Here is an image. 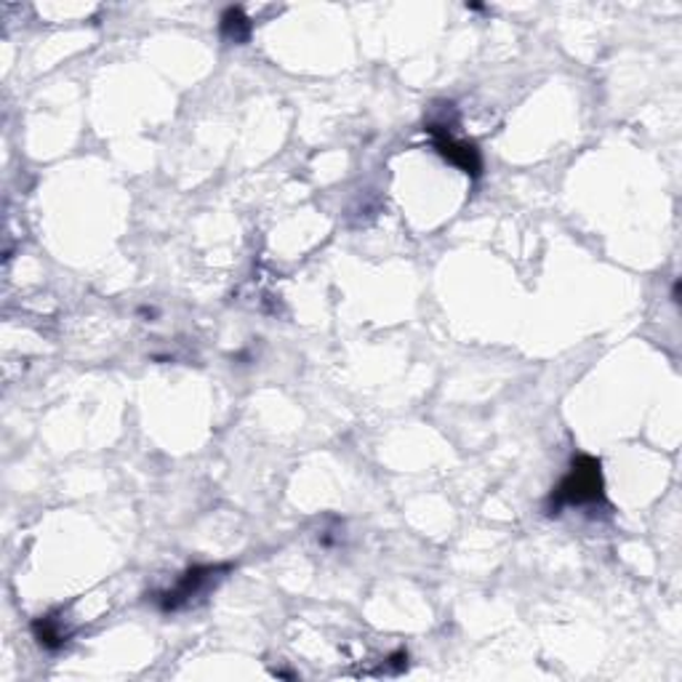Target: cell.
Returning <instances> with one entry per match:
<instances>
[{
  "mask_svg": "<svg viewBox=\"0 0 682 682\" xmlns=\"http://www.w3.org/2000/svg\"><path fill=\"white\" fill-rule=\"evenodd\" d=\"M602 502V472L595 457H579L570 464V472L563 478L549 499V515H560L565 506H589Z\"/></svg>",
  "mask_w": 682,
  "mask_h": 682,
  "instance_id": "6da1fadb",
  "label": "cell"
},
{
  "mask_svg": "<svg viewBox=\"0 0 682 682\" xmlns=\"http://www.w3.org/2000/svg\"><path fill=\"white\" fill-rule=\"evenodd\" d=\"M227 570H230V565H198V568L185 570V574L179 576V581L174 584L168 592L160 595L158 606L164 610L185 608L187 602L195 600V597L208 592L213 584L222 579V574H227Z\"/></svg>",
  "mask_w": 682,
  "mask_h": 682,
  "instance_id": "7a4b0ae2",
  "label": "cell"
},
{
  "mask_svg": "<svg viewBox=\"0 0 682 682\" xmlns=\"http://www.w3.org/2000/svg\"><path fill=\"white\" fill-rule=\"evenodd\" d=\"M427 132L432 134L434 147H438V153L443 155L448 164L459 166L461 171L470 174V177H478L480 168H483V160H480V153H478L475 145L457 139V136H453V132H451V126H448L445 120L427 123Z\"/></svg>",
  "mask_w": 682,
  "mask_h": 682,
  "instance_id": "3957f363",
  "label": "cell"
},
{
  "mask_svg": "<svg viewBox=\"0 0 682 682\" xmlns=\"http://www.w3.org/2000/svg\"><path fill=\"white\" fill-rule=\"evenodd\" d=\"M222 35L232 43L249 41L251 35V22L240 9H227L222 14Z\"/></svg>",
  "mask_w": 682,
  "mask_h": 682,
  "instance_id": "277c9868",
  "label": "cell"
},
{
  "mask_svg": "<svg viewBox=\"0 0 682 682\" xmlns=\"http://www.w3.org/2000/svg\"><path fill=\"white\" fill-rule=\"evenodd\" d=\"M32 632H35L38 642H41L43 648H49V651H56V648H62L64 642H67V632H64L54 619H38Z\"/></svg>",
  "mask_w": 682,
  "mask_h": 682,
  "instance_id": "5b68a950",
  "label": "cell"
}]
</instances>
